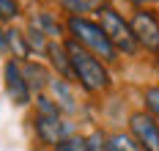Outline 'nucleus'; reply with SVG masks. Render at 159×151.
<instances>
[{
    "label": "nucleus",
    "mask_w": 159,
    "mask_h": 151,
    "mask_svg": "<svg viewBox=\"0 0 159 151\" xmlns=\"http://www.w3.org/2000/svg\"><path fill=\"white\" fill-rule=\"evenodd\" d=\"M66 52H69V61H71V74L80 80V85L85 91L96 94V91L110 88V74L96 55H91L85 47H80L74 39L66 41Z\"/></svg>",
    "instance_id": "nucleus-1"
},
{
    "label": "nucleus",
    "mask_w": 159,
    "mask_h": 151,
    "mask_svg": "<svg viewBox=\"0 0 159 151\" xmlns=\"http://www.w3.org/2000/svg\"><path fill=\"white\" fill-rule=\"evenodd\" d=\"M66 28H69V33L74 36V41L80 47H85L91 55H99L104 61H115V47L110 44V39L104 36L102 25H96V22H91L85 17H69Z\"/></svg>",
    "instance_id": "nucleus-2"
},
{
    "label": "nucleus",
    "mask_w": 159,
    "mask_h": 151,
    "mask_svg": "<svg viewBox=\"0 0 159 151\" xmlns=\"http://www.w3.org/2000/svg\"><path fill=\"white\" fill-rule=\"evenodd\" d=\"M99 19H102L99 25H102V30H104V36L110 39L112 47L124 50L126 55L137 52V39H134V33H132V25H129L115 8L102 6V8H99Z\"/></svg>",
    "instance_id": "nucleus-3"
},
{
    "label": "nucleus",
    "mask_w": 159,
    "mask_h": 151,
    "mask_svg": "<svg viewBox=\"0 0 159 151\" xmlns=\"http://www.w3.org/2000/svg\"><path fill=\"white\" fill-rule=\"evenodd\" d=\"M129 25H132V33H134L140 47H145L148 52H159V19H157V14L140 8L132 17Z\"/></svg>",
    "instance_id": "nucleus-4"
},
{
    "label": "nucleus",
    "mask_w": 159,
    "mask_h": 151,
    "mask_svg": "<svg viewBox=\"0 0 159 151\" xmlns=\"http://www.w3.org/2000/svg\"><path fill=\"white\" fill-rule=\"evenodd\" d=\"M129 129L143 151H159V124L154 121V116L134 113L129 118Z\"/></svg>",
    "instance_id": "nucleus-5"
},
{
    "label": "nucleus",
    "mask_w": 159,
    "mask_h": 151,
    "mask_svg": "<svg viewBox=\"0 0 159 151\" xmlns=\"http://www.w3.org/2000/svg\"><path fill=\"white\" fill-rule=\"evenodd\" d=\"M33 124H36L39 140L47 143V146H58L61 140L69 137V124L61 121V113H39L33 118Z\"/></svg>",
    "instance_id": "nucleus-6"
},
{
    "label": "nucleus",
    "mask_w": 159,
    "mask_h": 151,
    "mask_svg": "<svg viewBox=\"0 0 159 151\" xmlns=\"http://www.w3.org/2000/svg\"><path fill=\"white\" fill-rule=\"evenodd\" d=\"M3 77H6V91L14 99V104H28L30 102V88H28V80H25L22 66L16 61H8L3 66Z\"/></svg>",
    "instance_id": "nucleus-7"
},
{
    "label": "nucleus",
    "mask_w": 159,
    "mask_h": 151,
    "mask_svg": "<svg viewBox=\"0 0 159 151\" xmlns=\"http://www.w3.org/2000/svg\"><path fill=\"white\" fill-rule=\"evenodd\" d=\"M47 55H49V61H52V66L61 71V80H69L71 77V61H69L66 44H49Z\"/></svg>",
    "instance_id": "nucleus-8"
},
{
    "label": "nucleus",
    "mask_w": 159,
    "mask_h": 151,
    "mask_svg": "<svg viewBox=\"0 0 159 151\" xmlns=\"http://www.w3.org/2000/svg\"><path fill=\"white\" fill-rule=\"evenodd\" d=\"M49 88H52V94H55V104H58V110L63 107V110H69V113H74L77 110V104H74V96H71V88H69V83L66 80H49Z\"/></svg>",
    "instance_id": "nucleus-9"
},
{
    "label": "nucleus",
    "mask_w": 159,
    "mask_h": 151,
    "mask_svg": "<svg viewBox=\"0 0 159 151\" xmlns=\"http://www.w3.org/2000/svg\"><path fill=\"white\" fill-rule=\"evenodd\" d=\"M22 74H25V80H28V88H36V91H41V88H47L49 85V77H47V69L41 66V63H25L22 66Z\"/></svg>",
    "instance_id": "nucleus-10"
},
{
    "label": "nucleus",
    "mask_w": 159,
    "mask_h": 151,
    "mask_svg": "<svg viewBox=\"0 0 159 151\" xmlns=\"http://www.w3.org/2000/svg\"><path fill=\"white\" fill-rule=\"evenodd\" d=\"M61 6L71 17H80V14H88V11H99L102 0H61Z\"/></svg>",
    "instance_id": "nucleus-11"
},
{
    "label": "nucleus",
    "mask_w": 159,
    "mask_h": 151,
    "mask_svg": "<svg viewBox=\"0 0 159 151\" xmlns=\"http://www.w3.org/2000/svg\"><path fill=\"white\" fill-rule=\"evenodd\" d=\"M30 28H36L39 33H44V36H58V33H61V25L49 17V14H39V17H33L30 19Z\"/></svg>",
    "instance_id": "nucleus-12"
},
{
    "label": "nucleus",
    "mask_w": 159,
    "mask_h": 151,
    "mask_svg": "<svg viewBox=\"0 0 159 151\" xmlns=\"http://www.w3.org/2000/svg\"><path fill=\"white\" fill-rule=\"evenodd\" d=\"M6 41H8V47L16 52V58H28V39L19 33V30H6Z\"/></svg>",
    "instance_id": "nucleus-13"
},
{
    "label": "nucleus",
    "mask_w": 159,
    "mask_h": 151,
    "mask_svg": "<svg viewBox=\"0 0 159 151\" xmlns=\"http://www.w3.org/2000/svg\"><path fill=\"white\" fill-rule=\"evenodd\" d=\"M85 151H112L110 149V137L104 132H91L88 137H85Z\"/></svg>",
    "instance_id": "nucleus-14"
},
{
    "label": "nucleus",
    "mask_w": 159,
    "mask_h": 151,
    "mask_svg": "<svg viewBox=\"0 0 159 151\" xmlns=\"http://www.w3.org/2000/svg\"><path fill=\"white\" fill-rule=\"evenodd\" d=\"M110 149L112 151H143L137 146V140H132L129 135H112L110 137Z\"/></svg>",
    "instance_id": "nucleus-15"
},
{
    "label": "nucleus",
    "mask_w": 159,
    "mask_h": 151,
    "mask_svg": "<svg viewBox=\"0 0 159 151\" xmlns=\"http://www.w3.org/2000/svg\"><path fill=\"white\" fill-rule=\"evenodd\" d=\"M55 151H85V137H74V135H69L66 140H61Z\"/></svg>",
    "instance_id": "nucleus-16"
},
{
    "label": "nucleus",
    "mask_w": 159,
    "mask_h": 151,
    "mask_svg": "<svg viewBox=\"0 0 159 151\" xmlns=\"http://www.w3.org/2000/svg\"><path fill=\"white\" fill-rule=\"evenodd\" d=\"M16 14H19L16 0H0V19H14Z\"/></svg>",
    "instance_id": "nucleus-17"
},
{
    "label": "nucleus",
    "mask_w": 159,
    "mask_h": 151,
    "mask_svg": "<svg viewBox=\"0 0 159 151\" xmlns=\"http://www.w3.org/2000/svg\"><path fill=\"white\" fill-rule=\"evenodd\" d=\"M145 107L159 116V88H145Z\"/></svg>",
    "instance_id": "nucleus-18"
},
{
    "label": "nucleus",
    "mask_w": 159,
    "mask_h": 151,
    "mask_svg": "<svg viewBox=\"0 0 159 151\" xmlns=\"http://www.w3.org/2000/svg\"><path fill=\"white\" fill-rule=\"evenodd\" d=\"M6 47H8V41H6V30H3V28H0V52L6 50Z\"/></svg>",
    "instance_id": "nucleus-19"
},
{
    "label": "nucleus",
    "mask_w": 159,
    "mask_h": 151,
    "mask_svg": "<svg viewBox=\"0 0 159 151\" xmlns=\"http://www.w3.org/2000/svg\"><path fill=\"white\" fill-rule=\"evenodd\" d=\"M132 3H134V6H148L151 0H132Z\"/></svg>",
    "instance_id": "nucleus-20"
}]
</instances>
